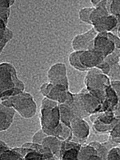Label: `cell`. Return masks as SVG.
Segmentation results:
<instances>
[{
  "instance_id": "10",
  "label": "cell",
  "mask_w": 120,
  "mask_h": 160,
  "mask_svg": "<svg viewBox=\"0 0 120 160\" xmlns=\"http://www.w3.org/2000/svg\"><path fill=\"white\" fill-rule=\"evenodd\" d=\"M120 25V17L109 15L100 18L93 24V28L98 33L114 32Z\"/></svg>"
},
{
  "instance_id": "25",
  "label": "cell",
  "mask_w": 120,
  "mask_h": 160,
  "mask_svg": "<svg viewBox=\"0 0 120 160\" xmlns=\"http://www.w3.org/2000/svg\"><path fill=\"white\" fill-rule=\"evenodd\" d=\"M93 10H94L93 7H91V8L87 7V8L80 9L79 11H78V18H79L80 21L86 24L92 25L91 21V16Z\"/></svg>"
},
{
  "instance_id": "7",
  "label": "cell",
  "mask_w": 120,
  "mask_h": 160,
  "mask_svg": "<svg viewBox=\"0 0 120 160\" xmlns=\"http://www.w3.org/2000/svg\"><path fill=\"white\" fill-rule=\"evenodd\" d=\"M48 82L54 85L63 86L69 89V80L68 77L67 66L63 62L53 64L47 72Z\"/></svg>"
},
{
  "instance_id": "1",
  "label": "cell",
  "mask_w": 120,
  "mask_h": 160,
  "mask_svg": "<svg viewBox=\"0 0 120 160\" xmlns=\"http://www.w3.org/2000/svg\"><path fill=\"white\" fill-rule=\"evenodd\" d=\"M25 90V84L18 77L15 66L8 62L0 63V100L15 96Z\"/></svg>"
},
{
  "instance_id": "6",
  "label": "cell",
  "mask_w": 120,
  "mask_h": 160,
  "mask_svg": "<svg viewBox=\"0 0 120 160\" xmlns=\"http://www.w3.org/2000/svg\"><path fill=\"white\" fill-rule=\"evenodd\" d=\"M98 32L94 28L75 35L71 40V48L74 51H85L94 49V42Z\"/></svg>"
},
{
  "instance_id": "12",
  "label": "cell",
  "mask_w": 120,
  "mask_h": 160,
  "mask_svg": "<svg viewBox=\"0 0 120 160\" xmlns=\"http://www.w3.org/2000/svg\"><path fill=\"white\" fill-rule=\"evenodd\" d=\"M82 145L72 140H63L60 151V159L78 160V152Z\"/></svg>"
},
{
  "instance_id": "27",
  "label": "cell",
  "mask_w": 120,
  "mask_h": 160,
  "mask_svg": "<svg viewBox=\"0 0 120 160\" xmlns=\"http://www.w3.org/2000/svg\"><path fill=\"white\" fill-rule=\"evenodd\" d=\"M103 61L106 63H108L110 67L115 65L116 63H118L120 61V49L115 48V51L103 59Z\"/></svg>"
},
{
  "instance_id": "21",
  "label": "cell",
  "mask_w": 120,
  "mask_h": 160,
  "mask_svg": "<svg viewBox=\"0 0 120 160\" xmlns=\"http://www.w3.org/2000/svg\"><path fill=\"white\" fill-rule=\"evenodd\" d=\"M58 109L60 112V118L61 122L71 126V122L73 119H75V116L72 112L71 107L68 103H60L58 104Z\"/></svg>"
},
{
  "instance_id": "30",
  "label": "cell",
  "mask_w": 120,
  "mask_h": 160,
  "mask_svg": "<svg viewBox=\"0 0 120 160\" xmlns=\"http://www.w3.org/2000/svg\"><path fill=\"white\" fill-rule=\"evenodd\" d=\"M111 86L115 89L118 98V106H117V108H115V111H114V113H115V117L118 119H120V81H118V82H111Z\"/></svg>"
},
{
  "instance_id": "39",
  "label": "cell",
  "mask_w": 120,
  "mask_h": 160,
  "mask_svg": "<svg viewBox=\"0 0 120 160\" xmlns=\"http://www.w3.org/2000/svg\"><path fill=\"white\" fill-rule=\"evenodd\" d=\"M15 2V0H1L0 1V8H11V6Z\"/></svg>"
},
{
  "instance_id": "31",
  "label": "cell",
  "mask_w": 120,
  "mask_h": 160,
  "mask_svg": "<svg viewBox=\"0 0 120 160\" xmlns=\"http://www.w3.org/2000/svg\"><path fill=\"white\" fill-rule=\"evenodd\" d=\"M28 151L27 152V154H26L23 157L24 160H31V159L44 160L43 155H42L40 152L35 151V150L29 149V148H28Z\"/></svg>"
},
{
  "instance_id": "3",
  "label": "cell",
  "mask_w": 120,
  "mask_h": 160,
  "mask_svg": "<svg viewBox=\"0 0 120 160\" xmlns=\"http://www.w3.org/2000/svg\"><path fill=\"white\" fill-rule=\"evenodd\" d=\"M84 84L85 88L102 103L105 99L106 89L111 85V81L108 75H104L96 68L87 72L84 78Z\"/></svg>"
},
{
  "instance_id": "33",
  "label": "cell",
  "mask_w": 120,
  "mask_h": 160,
  "mask_svg": "<svg viewBox=\"0 0 120 160\" xmlns=\"http://www.w3.org/2000/svg\"><path fill=\"white\" fill-rule=\"evenodd\" d=\"M107 160H120V148L117 146L111 148L108 151Z\"/></svg>"
},
{
  "instance_id": "42",
  "label": "cell",
  "mask_w": 120,
  "mask_h": 160,
  "mask_svg": "<svg viewBox=\"0 0 120 160\" xmlns=\"http://www.w3.org/2000/svg\"><path fill=\"white\" fill-rule=\"evenodd\" d=\"M100 2H101V0H91V4H92L93 8H95V7H97Z\"/></svg>"
},
{
  "instance_id": "41",
  "label": "cell",
  "mask_w": 120,
  "mask_h": 160,
  "mask_svg": "<svg viewBox=\"0 0 120 160\" xmlns=\"http://www.w3.org/2000/svg\"><path fill=\"white\" fill-rule=\"evenodd\" d=\"M110 139L114 143L116 144L117 146L119 145L120 144V136L119 137H114V138H111V137H109Z\"/></svg>"
},
{
  "instance_id": "16",
  "label": "cell",
  "mask_w": 120,
  "mask_h": 160,
  "mask_svg": "<svg viewBox=\"0 0 120 160\" xmlns=\"http://www.w3.org/2000/svg\"><path fill=\"white\" fill-rule=\"evenodd\" d=\"M68 104H69L70 107H71L73 114H74V116H75V118H89L90 115H91L87 111L85 108H84L79 92L75 93L74 94V99H73V101L71 103Z\"/></svg>"
},
{
  "instance_id": "19",
  "label": "cell",
  "mask_w": 120,
  "mask_h": 160,
  "mask_svg": "<svg viewBox=\"0 0 120 160\" xmlns=\"http://www.w3.org/2000/svg\"><path fill=\"white\" fill-rule=\"evenodd\" d=\"M14 37V33L0 20V53H2L6 46Z\"/></svg>"
},
{
  "instance_id": "28",
  "label": "cell",
  "mask_w": 120,
  "mask_h": 160,
  "mask_svg": "<svg viewBox=\"0 0 120 160\" xmlns=\"http://www.w3.org/2000/svg\"><path fill=\"white\" fill-rule=\"evenodd\" d=\"M108 78L111 82H118L120 81V63L115 64L111 67L109 73L108 75Z\"/></svg>"
},
{
  "instance_id": "37",
  "label": "cell",
  "mask_w": 120,
  "mask_h": 160,
  "mask_svg": "<svg viewBox=\"0 0 120 160\" xmlns=\"http://www.w3.org/2000/svg\"><path fill=\"white\" fill-rule=\"evenodd\" d=\"M107 35H108V36L109 37L110 39L114 42V44H115V48H117V49H120V38H118V35H115V34H114V33L112 32L107 33Z\"/></svg>"
},
{
  "instance_id": "40",
  "label": "cell",
  "mask_w": 120,
  "mask_h": 160,
  "mask_svg": "<svg viewBox=\"0 0 120 160\" xmlns=\"http://www.w3.org/2000/svg\"><path fill=\"white\" fill-rule=\"evenodd\" d=\"M10 148L8 147V145L4 141L1 140L0 141V154H2L3 152L7 151L8 150H9Z\"/></svg>"
},
{
  "instance_id": "26",
  "label": "cell",
  "mask_w": 120,
  "mask_h": 160,
  "mask_svg": "<svg viewBox=\"0 0 120 160\" xmlns=\"http://www.w3.org/2000/svg\"><path fill=\"white\" fill-rule=\"evenodd\" d=\"M0 158L2 160H24L23 157L14 148H10L2 154H0Z\"/></svg>"
},
{
  "instance_id": "15",
  "label": "cell",
  "mask_w": 120,
  "mask_h": 160,
  "mask_svg": "<svg viewBox=\"0 0 120 160\" xmlns=\"http://www.w3.org/2000/svg\"><path fill=\"white\" fill-rule=\"evenodd\" d=\"M105 99L102 103V111H114L118 103V98L111 84L106 89Z\"/></svg>"
},
{
  "instance_id": "24",
  "label": "cell",
  "mask_w": 120,
  "mask_h": 160,
  "mask_svg": "<svg viewBox=\"0 0 120 160\" xmlns=\"http://www.w3.org/2000/svg\"><path fill=\"white\" fill-rule=\"evenodd\" d=\"M89 143L96 149L97 154H98V157L100 158V160H107L109 149L104 145L103 142H98V141H93V142H89Z\"/></svg>"
},
{
  "instance_id": "5",
  "label": "cell",
  "mask_w": 120,
  "mask_h": 160,
  "mask_svg": "<svg viewBox=\"0 0 120 160\" xmlns=\"http://www.w3.org/2000/svg\"><path fill=\"white\" fill-rule=\"evenodd\" d=\"M39 121L41 128L48 135L50 131L56 128L61 122L58 106L53 108H40Z\"/></svg>"
},
{
  "instance_id": "32",
  "label": "cell",
  "mask_w": 120,
  "mask_h": 160,
  "mask_svg": "<svg viewBox=\"0 0 120 160\" xmlns=\"http://www.w3.org/2000/svg\"><path fill=\"white\" fill-rule=\"evenodd\" d=\"M11 10L8 8H0V20L2 21L8 26L10 16H11Z\"/></svg>"
},
{
  "instance_id": "11",
  "label": "cell",
  "mask_w": 120,
  "mask_h": 160,
  "mask_svg": "<svg viewBox=\"0 0 120 160\" xmlns=\"http://www.w3.org/2000/svg\"><path fill=\"white\" fill-rule=\"evenodd\" d=\"M94 49L105 58L115 51V46L108 36L107 33H98L94 42Z\"/></svg>"
},
{
  "instance_id": "34",
  "label": "cell",
  "mask_w": 120,
  "mask_h": 160,
  "mask_svg": "<svg viewBox=\"0 0 120 160\" xmlns=\"http://www.w3.org/2000/svg\"><path fill=\"white\" fill-rule=\"evenodd\" d=\"M47 136H48V135H47V134L42 131V128H41V129L38 130V131H36V132L34 134V135L32 136L31 141L34 142H36V143L42 144V141H43V139Z\"/></svg>"
},
{
  "instance_id": "23",
  "label": "cell",
  "mask_w": 120,
  "mask_h": 160,
  "mask_svg": "<svg viewBox=\"0 0 120 160\" xmlns=\"http://www.w3.org/2000/svg\"><path fill=\"white\" fill-rule=\"evenodd\" d=\"M118 121V119L116 118L115 122H112L111 124H103L102 122H99L98 121H94V122H92L93 130L98 135H109V133L111 132L112 128H114V126L116 124Z\"/></svg>"
},
{
  "instance_id": "35",
  "label": "cell",
  "mask_w": 120,
  "mask_h": 160,
  "mask_svg": "<svg viewBox=\"0 0 120 160\" xmlns=\"http://www.w3.org/2000/svg\"><path fill=\"white\" fill-rule=\"evenodd\" d=\"M58 106V102L55 101V100L50 99L47 97H43V98L41 101V105L40 108H53Z\"/></svg>"
},
{
  "instance_id": "38",
  "label": "cell",
  "mask_w": 120,
  "mask_h": 160,
  "mask_svg": "<svg viewBox=\"0 0 120 160\" xmlns=\"http://www.w3.org/2000/svg\"><path fill=\"white\" fill-rule=\"evenodd\" d=\"M97 68L102 71L104 75H108V73H109V71H110V69H111V67H110L108 63H106L104 61H102V62H101V63H100L98 67H97Z\"/></svg>"
},
{
  "instance_id": "4",
  "label": "cell",
  "mask_w": 120,
  "mask_h": 160,
  "mask_svg": "<svg viewBox=\"0 0 120 160\" xmlns=\"http://www.w3.org/2000/svg\"><path fill=\"white\" fill-rule=\"evenodd\" d=\"M39 92L43 97L55 100L60 103H71L74 99V93L63 86L54 85L51 82H45L40 86Z\"/></svg>"
},
{
  "instance_id": "36",
  "label": "cell",
  "mask_w": 120,
  "mask_h": 160,
  "mask_svg": "<svg viewBox=\"0 0 120 160\" xmlns=\"http://www.w3.org/2000/svg\"><path fill=\"white\" fill-rule=\"evenodd\" d=\"M120 136V119H118V122H116L114 128L109 133V137L114 138V137H119Z\"/></svg>"
},
{
  "instance_id": "18",
  "label": "cell",
  "mask_w": 120,
  "mask_h": 160,
  "mask_svg": "<svg viewBox=\"0 0 120 160\" xmlns=\"http://www.w3.org/2000/svg\"><path fill=\"white\" fill-rule=\"evenodd\" d=\"M78 160H100L97 151L90 143L82 144L78 152Z\"/></svg>"
},
{
  "instance_id": "29",
  "label": "cell",
  "mask_w": 120,
  "mask_h": 160,
  "mask_svg": "<svg viewBox=\"0 0 120 160\" xmlns=\"http://www.w3.org/2000/svg\"><path fill=\"white\" fill-rule=\"evenodd\" d=\"M110 15L120 17V0H111L109 4Z\"/></svg>"
},
{
  "instance_id": "22",
  "label": "cell",
  "mask_w": 120,
  "mask_h": 160,
  "mask_svg": "<svg viewBox=\"0 0 120 160\" xmlns=\"http://www.w3.org/2000/svg\"><path fill=\"white\" fill-rule=\"evenodd\" d=\"M82 51H74L71 52L68 57V61H69L70 65L74 69L77 70L81 72H88V70L85 68L82 65L80 62V55H81Z\"/></svg>"
},
{
  "instance_id": "14",
  "label": "cell",
  "mask_w": 120,
  "mask_h": 160,
  "mask_svg": "<svg viewBox=\"0 0 120 160\" xmlns=\"http://www.w3.org/2000/svg\"><path fill=\"white\" fill-rule=\"evenodd\" d=\"M16 111L11 107L0 103V131H8L15 120Z\"/></svg>"
},
{
  "instance_id": "8",
  "label": "cell",
  "mask_w": 120,
  "mask_h": 160,
  "mask_svg": "<svg viewBox=\"0 0 120 160\" xmlns=\"http://www.w3.org/2000/svg\"><path fill=\"white\" fill-rule=\"evenodd\" d=\"M72 138L71 140L81 144H85L91 134V127L85 118H78L71 122Z\"/></svg>"
},
{
  "instance_id": "9",
  "label": "cell",
  "mask_w": 120,
  "mask_h": 160,
  "mask_svg": "<svg viewBox=\"0 0 120 160\" xmlns=\"http://www.w3.org/2000/svg\"><path fill=\"white\" fill-rule=\"evenodd\" d=\"M84 108L90 115L102 112V102L86 88L79 91Z\"/></svg>"
},
{
  "instance_id": "2",
  "label": "cell",
  "mask_w": 120,
  "mask_h": 160,
  "mask_svg": "<svg viewBox=\"0 0 120 160\" xmlns=\"http://www.w3.org/2000/svg\"><path fill=\"white\" fill-rule=\"evenodd\" d=\"M0 103L13 108L20 116L26 119L33 118L37 113V104L35 98L30 93L25 91L15 96L0 100Z\"/></svg>"
},
{
  "instance_id": "13",
  "label": "cell",
  "mask_w": 120,
  "mask_h": 160,
  "mask_svg": "<svg viewBox=\"0 0 120 160\" xmlns=\"http://www.w3.org/2000/svg\"><path fill=\"white\" fill-rule=\"evenodd\" d=\"M103 59L104 57L95 49L82 51L80 55V62L88 71L96 68Z\"/></svg>"
},
{
  "instance_id": "17",
  "label": "cell",
  "mask_w": 120,
  "mask_h": 160,
  "mask_svg": "<svg viewBox=\"0 0 120 160\" xmlns=\"http://www.w3.org/2000/svg\"><path fill=\"white\" fill-rule=\"evenodd\" d=\"M62 140L57 138L55 136L48 135L42 141V144L45 146L46 148L51 150L52 153L58 159H60V151H61V146H62Z\"/></svg>"
},
{
  "instance_id": "20",
  "label": "cell",
  "mask_w": 120,
  "mask_h": 160,
  "mask_svg": "<svg viewBox=\"0 0 120 160\" xmlns=\"http://www.w3.org/2000/svg\"><path fill=\"white\" fill-rule=\"evenodd\" d=\"M89 118L91 122L94 121H98L99 122H102L103 124H111L116 120V117L115 115L114 111H105L102 112L96 113L94 115H90Z\"/></svg>"
}]
</instances>
